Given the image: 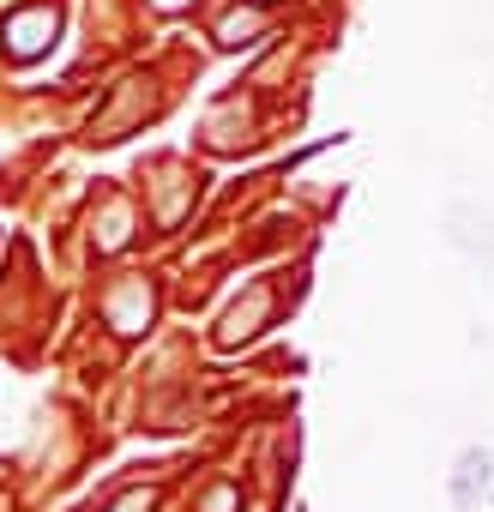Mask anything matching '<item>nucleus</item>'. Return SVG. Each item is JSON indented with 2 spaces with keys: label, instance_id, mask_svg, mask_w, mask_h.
Returning <instances> with one entry per match:
<instances>
[{
  "label": "nucleus",
  "instance_id": "0eeeda50",
  "mask_svg": "<svg viewBox=\"0 0 494 512\" xmlns=\"http://www.w3.org/2000/svg\"><path fill=\"white\" fill-rule=\"evenodd\" d=\"M145 506H151V488H127V494H121L109 512H145Z\"/></svg>",
  "mask_w": 494,
  "mask_h": 512
},
{
  "label": "nucleus",
  "instance_id": "7ed1b4c3",
  "mask_svg": "<svg viewBox=\"0 0 494 512\" xmlns=\"http://www.w3.org/2000/svg\"><path fill=\"white\" fill-rule=\"evenodd\" d=\"M446 241L458 253H470V260H494V211H482L470 199L446 205Z\"/></svg>",
  "mask_w": 494,
  "mask_h": 512
},
{
  "label": "nucleus",
  "instance_id": "f03ea898",
  "mask_svg": "<svg viewBox=\"0 0 494 512\" xmlns=\"http://www.w3.org/2000/svg\"><path fill=\"white\" fill-rule=\"evenodd\" d=\"M55 31H61V7H19L7 25H0V37H7V61H37V55H49V43H55Z\"/></svg>",
  "mask_w": 494,
  "mask_h": 512
},
{
  "label": "nucleus",
  "instance_id": "6e6552de",
  "mask_svg": "<svg viewBox=\"0 0 494 512\" xmlns=\"http://www.w3.org/2000/svg\"><path fill=\"white\" fill-rule=\"evenodd\" d=\"M157 13H181V7H193V0H151Z\"/></svg>",
  "mask_w": 494,
  "mask_h": 512
},
{
  "label": "nucleus",
  "instance_id": "423d86ee",
  "mask_svg": "<svg viewBox=\"0 0 494 512\" xmlns=\"http://www.w3.org/2000/svg\"><path fill=\"white\" fill-rule=\"evenodd\" d=\"M199 512H235V488H229V482H217V488L199 500Z\"/></svg>",
  "mask_w": 494,
  "mask_h": 512
},
{
  "label": "nucleus",
  "instance_id": "39448f33",
  "mask_svg": "<svg viewBox=\"0 0 494 512\" xmlns=\"http://www.w3.org/2000/svg\"><path fill=\"white\" fill-rule=\"evenodd\" d=\"M260 31H266V7H235L229 19H217V49H247V43H260Z\"/></svg>",
  "mask_w": 494,
  "mask_h": 512
},
{
  "label": "nucleus",
  "instance_id": "20e7f679",
  "mask_svg": "<svg viewBox=\"0 0 494 512\" xmlns=\"http://www.w3.org/2000/svg\"><path fill=\"white\" fill-rule=\"evenodd\" d=\"M103 314H109V326H115V332H127V338H133V332L151 320V296H145V284H121V290H109Z\"/></svg>",
  "mask_w": 494,
  "mask_h": 512
},
{
  "label": "nucleus",
  "instance_id": "f257e3e1",
  "mask_svg": "<svg viewBox=\"0 0 494 512\" xmlns=\"http://www.w3.org/2000/svg\"><path fill=\"white\" fill-rule=\"evenodd\" d=\"M488 494H494V452L488 446H464L452 458V470H446V500L458 512H476V506H488Z\"/></svg>",
  "mask_w": 494,
  "mask_h": 512
}]
</instances>
